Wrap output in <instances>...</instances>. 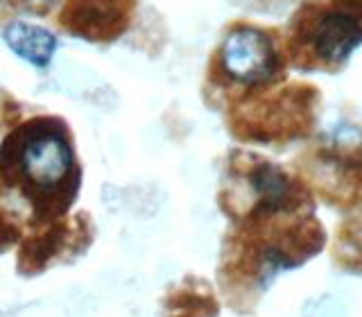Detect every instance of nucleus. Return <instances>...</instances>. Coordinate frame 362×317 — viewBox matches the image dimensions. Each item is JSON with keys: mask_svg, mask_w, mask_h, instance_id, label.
Segmentation results:
<instances>
[{"mask_svg": "<svg viewBox=\"0 0 362 317\" xmlns=\"http://www.w3.org/2000/svg\"><path fill=\"white\" fill-rule=\"evenodd\" d=\"M0 181L28 209V222L50 226L66 218L79 195L82 168L75 139L59 116H34L0 143Z\"/></svg>", "mask_w": 362, "mask_h": 317, "instance_id": "obj_1", "label": "nucleus"}, {"mask_svg": "<svg viewBox=\"0 0 362 317\" xmlns=\"http://www.w3.org/2000/svg\"><path fill=\"white\" fill-rule=\"evenodd\" d=\"M288 71L283 30L233 21L209 59L204 91L211 105L229 111L256 93L288 82Z\"/></svg>", "mask_w": 362, "mask_h": 317, "instance_id": "obj_2", "label": "nucleus"}, {"mask_svg": "<svg viewBox=\"0 0 362 317\" xmlns=\"http://www.w3.org/2000/svg\"><path fill=\"white\" fill-rule=\"evenodd\" d=\"M283 43L294 71L339 73L362 45V0H301Z\"/></svg>", "mask_w": 362, "mask_h": 317, "instance_id": "obj_3", "label": "nucleus"}, {"mask_svg": "<svg viewBox=\"0 0 362 317\" xmlns=\"http://www.w3.org/2000/svg\"><path fill=\"white\" fill-rule=\"evenodd\" d=\"M139 0H64L54 23L88 43H111L129 30Z\"/></svg>", "mask_w": 362, "mask_h": 317, "instance_id": "obj_4", "label": "nucleus"}, {"mask_svg": "<svg viewBox=\"0 0 362 317\" xmlns=\"http://www.w3.org/2000/svg\"><path fill=\"white\" fill-rule=\"evenodd\" d=\"M3 34L9 48L37 68L48 66L57 50V37L52 32L25 21H9Z\"/></svg>", "mask_w": 362, "mask_h": 317, "instance_id": "obj_5", "label": "nucleus"}, {"mask_svg": "<svg viewBox=\"0 0 362 317\" xmlns=\"http://www.w3.org/2000/svg\"><path fill=\"white\" fill-rule=\"evenodd\" d=\"M23 238V218L14 209V200L0 181V254L14 247Z\"/></svg>", "mask_w": 362, "mask_h": 317, "instance_id": "obj_6", "label": "nucleus"}, {"mask_svg": "<svg viewBox=\"0 0 362 317\" xmlns=\"http://www.w3.org/2000/svg\"><path fill=\"white\" fill-rule=\"evenodd\" d=\"M64 0H0V18L14 21L18 14H32V16H50Z\"/></svg>", "mask_w": 362, "mask_h": 317, "instance_id": "obj_7", "label": "nucleus"}]
</instances>
